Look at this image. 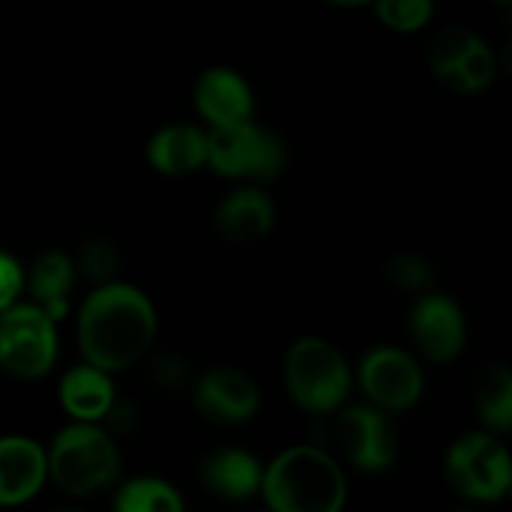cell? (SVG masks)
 <instances>
[{"mask_svg":"<svg viewBox=\"0 0 512 512\" xmlns=\"http://www.w3.org/2000/svg\"><path fill=\"white\" fill-rule=\"evenodd\" d=\"M158 315L143 290L128 283H103L78 315V343L85 363L118 373L138 363L153 345Z\"/></svg>","mask_w":512,"mask_h":512,"instance_id":"1","label":"cell"},{"mask_svg":"<svg viewBox=\"0 0 512 512\" xmlns=\"http://www.w3.org/2000/svg\"><path fill=\"white\" fill-rule=\"evenodd\" d=\"M260 493L275 512H338L348 498V485L325 450L295 445L263 470Z\"/></svg>","mask_w":512,"mask_h":512,"instance_id":"2","label":"cell"},{"mask_svg":"<svg viewBox=\"0 0 512 512\" xmlns=\"http://www.w3.org/2000/svg\"><path fill=\"white\" fill-rule=\"evenodd\" d=\"M120 455L108 430L93 423L68 425L48 450V475L70 498H90L118 480Z\"/></svg>","mask_w":512,"mask_h":512,"instance_id":"3","label":"cell"},{"mask_svg":"<svg viewBox=\"0 0 512 512\" xmlns=\"http://www.w3.org/2000/svg\"><path fill=\"white\" fill-rule=\"evenodd\" d=\"M285 388L305 413L325 415L343 408L353 388V375L333 343L300 338L285 355Z\"/></svg>","mask_w":512,"mask_h":512,"instance_id":"4","label":"cell"},{"mask_svg":"<svg viewBox=\"0 0 512 512\" xmlns=\"http://www.w3.org/2000/svg\"><path fill=\"white\" fill-rule=\"evenodd\" d=\"M205 163L223 178L273 180L285 168V145L248 118L210 130Z\"/></svg>","mask_w":512,"mask_h":512,"instance_id":"5","label":"cell"},{"mask_svg":"<svg viewBox=\"0 0 512 512\" xmlns=\"http://www.w3.org/2000/svg\"><path fill=\"white\" fill-rule=\"evenodd\" d=\"M58 355L55 320L35 303H13L0 310V368L18 380H40Z\"/></svg>","mask_w":512,"mask_h":512,"instance_id":"6","label":"cell"},{"mask_svg":"<svg viewBox=\"0 0 512 512\" xmlns=\"http://www.w3.org/2000/svg\"><path fill=\"white\" fill-rule=\"evenodd\" d=\"M445 478L460 498L495 503L510 490V455L495 435L468 433L450 445L445 455Z\"/></svg>","mask_w":512,"mask_h":512,"instance_id":"7","label":"cell"},{"mask_svg":"<svg viewBox=\"0 0 512 512\" xmlns=\"http://www.w3.org/2000/svg\"><path fill=\"white\" fill-rule=\"evenodd\" d=\"M333 445L350 465L365 473H383L398 458V435L385 410L353 405L333 423Z\"/></svg>","mask_w":512,"mask_h":512,"instance_id":"8","label":"cell"},{"mask_svg":"<svg viewBox=\"0 0 512 512\" xmlns=\"http://www.w3.org/2000/svg\"><path fill=\"white\" fill-rule=\"evenodd\" d=\"M360 385L375 408L385 413L413 408L423 395V373L413 355L393 345H380L365 353L360 363Z\"/></svg>","mask_w":512,"mask_h":512,"instance_id":"9","label":"cell"},{"mask_svg":"<svg viewBox=\"0 0 512 512\" xmlns=\"http://www.w3.org/2000/svg\"><path fill=\"white\" fill-rule=\"evenodd\" d=\"M410 338L433 363H450L465 345V315L453 298L425 293L410 310Z\"/></svg>","mask_w":512,"mask_h":512,"instance_id":"10","label":"cell"},{"mask_svg":"<svg viewBox=\"0 0 512 512\" xmlns=\"http://www.w3.org/2000/svg\"><path fill=\"white\" fill-rule=\"evenodd\" d=\"M195 405L213 423H245L260 408L258 383L238 368H213L195 383Z\"/></svg>","mask_w":512,"mask_h":512,"instance_id":"11","label":"cell"},{"mask_svg":"<svg viewBox=\"0 0 512 512\" xmlns=\"http://www.w3.org/2000/svg\"><path fill=\"white\" fill-rule=\"evenodd\" d=\"M48 478V453L23 435L0 438V508H15L40 493Z\"/></svg>","mask_w":512,"mask_h":512,"instance_id":"12","label":"cell"},{"mask_svg":"<svg viewBox=\"0 0 512 512\" xmlns=\"http://www.w3.org/2000/svg\"><path fill=\"white\" fill-rule=\"evenodd\" d=\"M195 105L213 128L233 125L253 115V93L230 68H210L195 83Z\"/></svg>","mask_w":512,"mask_h":512,"instance_id":"13","label":"cell"},{"mask_svg":"<svg viewBox=\"0 0 512 512\" xmlns=\"http://www.w3.org/2000/svg\"><path fill=\"white\" fill-rule=\"evenodd\" d=\"M275 223V203L260 188H240L215 210V230L228 243L248 245L265 238Z\"/></svg>","mask_w":512,"mask_h":512,"instance_id":"14","label":"cell"},{"mask_svg":"<svg viewBox=\"0 0 512 512\" xmlns=\"http://www.w3.org/2000/svg\"><path fill=\"white\" fill-rule=\"evenodd\" d=\"M200 480L218 498L243 503V500H250L255 493H260L263 468L248 450L220 448L203 460Z\"/></svg>","mask_w":512,"mask_h":512,"instance_id":"15","label":"cell"},{"mask_svg":"<svg viewBox=\"0 0 512 512\" xmlns=\"http://www.w3.org/2000/svg\"><path fill=\"white\" fill-rule=\"evenodd\" d=\"M208 160V133L188 123L165 125L150 138L148 163L163 175H188Z\"/></svg>","mask_w":512,"mask_h":512,"instance_id":"16","label":"cell"},{"mask_svg":"<svg viewBox=\"0 0 512 512\" xmlns=\"http://www.w3.org/2000/svg\"><path fill=\"white\" fill-rule=\"evenodd\" d=\"M115 400V385L110 373L85 363L68 370L60 380V403L65 413L80 423H98Z\"/></svg>","mask_w":512,"mask_h":512,"instance_id":"17","label":"cell"},{"mask_svg":"<svg viewBox=\"0 0 512 512\" xmlns=\"http://www.w3.org/2000/svg\"><path fill=\"white\" fill-rule=\"evenodd\" d=\"M75 283V263L63 250H45L38 255L30 270L28 288L33 293L35 305L50 320H63L68 313V295Z\"/></svg>","mask_w":512,"mask_h":512,"instance_id":"18","label":"cell"},{"mask_svg":"<svg viewBox=\"0 0 512 512\" xmlns=\"http://www.w3.org/2000/svg\"><path fill=\"white\" fill-rule=\"evenodd\" d=\"M475 410L495 433H508L512 425V375L505 365H485L473 385Z\"/></svg>","mask_w":512,"mask_h":512,"instance_id":"19","label":"cell"},{"mask_svg":"<svg viewBox=\"0 0 512 512\" xmlns=\"http://www.w3.org/2000/svg\"><path fill=\"white\" fill-rule=\"evenodd\" d=\"M113 508L120 512H180L185 505L173 485L158 478H135L115 493Z\"/></svg>","mask_w":512,"mask_h":512,"instance_id":"20","label":"cell"},{"mask_svg":"<svg viewBox=\"0 0 512 512\" xmlns=\"http://www.w3.org/2000/svg\"><path fill=\"white\" fill-rule=\"evenodd\" d=\"M495 68H498V65H495L493 50L485 45V40L478 38L470 45L468 53L463 55L458 68H455L440 85H445V88L460 95L480 93V90H485L493 83Z\"/></svg>","mask_w":512,"mask_h":512,"instance_id":"21","label":"cell"},{"mask_svg":"<svg viewBox=\"0 0 512 512\" xmlns=\"http://www.w3.org/2000/svg\"><path fill=\"white\" fill-rule=\"evenodd\" d=\"M478 40L473 30L463 28V25H448V28L438 30L430 40L428 63L438 83H443L450 73L460 65L463 55L468 53L470 45Z\"/></svg>","mask_w":512,"mask_h":512,"instance_id":"22","label":"cell"},{"mask_svg":"<svg viewBox=\"0 0 512 512\" xmlns=\"http://www.w3.org/2000/svg\"><path fill=\"white\" fill-rule=\"evenodd\" d=\"M375 13L385 28L395 33H415L433 18L435 0H373Z\"/></svg>","mask_w":512,"mask_h":512,"instance_id":"23","label":"cell"},{"mask_svg":"<svg viewBox=\"0 0 512 512\" xmlns=\"http://www.w3.org/2000/svg\"><path fill=\"white\" fill-rule=\"evenodd\" d=\"M75 263V273H83V278H88L90 283H110L113 275L118 273V250L113 243H108L105 238H90L80 245L78 258Z\"/></svg>","mask_w":512,"mask_h":512,"instance_id":"24","label":"cell"},{"mask_svg":"<svg viewBox=\"0 0 512 512\" xmlns=\"http://www.w3.org/2000/svg\"><path fill=\"white\" fill-rule=\"evenodd\" d=\"M385 278H388L395 288L420 293V290H425L433 283V268H430L428 260L420 258L418 253L398 250V253H393L385 260Z\"/></svg>","mask_w":512,"mask_h":512,"instance_id":"25","label":"cell"},{"mask_svg":"<svg viewBox=\"0 0 512 512\" xmlns=\"http://www.w3.org/2000/svg\"><path fill=\"white\" fill-rule=\"evenodd\" d=\"M150 378L163 390H180L190 383V365L183 355L165 350L150 360Z\"/></svg>","mask_w":512,"mask_h":512,"instance_id":"26","label":"cell"},{"mask_svg":"<svg viewBox=\"0 0 512 512\" xmlns=\"http://www.w3.org/2000/svg\"><path fill=\"white\" fill-rule=\"evenodd\" d=\"M25 285V273L18 260L0 250V310L18 303V295Z\"/></svg>","mask_w":512,"mask_h":512,"instance_id":"27","label":"cell"},{"mask_svg":"<svg viewBox=\"0 0 512 512\" xmlns=\"http://www.w3.org/2000/svg\"><path fill=\"white\" fill-rule=\"evenodd\" d=\"M105 423L115 430V433H133L138 428L140 413L133 403H125V400H113V405L108 408V413L103 415Z\"/></svg>","mask_w":512,"mask_h":512,"instance_id":"28","label":"cell"},{"mask_svg":"<svg viewBox=\"0 0 512 512\" xmlns=\"http://www.w3.org/2000/svg\"><path fill=\"white\" fill-rule=\"evenodd\" d=\"M330 5H338V8H363V5H370L373 0H325Z\"/></svg>","mask_w":512,"mask_h":512,"instance_id":"29","label":"cell"},{"mask_svg":"<svg viewBox=\"0 0 512 512\" xmlns=\"http://www.w3.org/2000/svg\"><path fill=\"white\" fill-rule=\"evenodd\" d=\"M493 3H500V5H508L510 0H493Z\"/></svg>","mask_w":512,"mask_h":512,"instance_id":"30","label":"cell"}]
</instances>
